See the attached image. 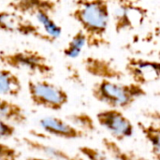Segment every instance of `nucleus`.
I'll list each match as a JSON object with an SVG mask.
<instances>
[{"mask_svg":"<svg viewBox=\"0 0 160 160\" xmlns=\"http://www.w3.org/2000/svg\"><path fill=\"white\" fill-rule=\"evenodd\" d=\"M148 15L149 10L141 0H112L111 21L117 35L139 29Z\"/></svg>","mask_w":160,"mask_h":160,"instance_id":"nucleus-5","label":"nucleus"},{"mask_svg":"<svg viewBox=\"0 0 160 160\" xmlns=\"http://www.w3.org/2000/svg\"><path fill=\"white\" fill-rule=\"evenodd\" d=\"M86 47V37L82 29H78L62 49V53L68 59L78 58Z\"/></svg>","mask_w":160,"mask_h":160,"instance_id":"nucleus-14","label":"nucleus"},{"mask_svg":"<svg viewBox=\"0 0 160 160\" xmlns=\"http://www.w3.org/2000/svg\"><path fill=\"white\" fill-rule=\"evenodd\" d=\"M82 66L87 74L99 80L121 81L126 76L113 60L105 57L87 55L82 58Z\"/></svg>","mask_w":160,"mask_h":160,"instance_id":"nucleus-10","label":"nucleus"},{"mask_svg":"<svg viewBox=\"0 0 160 160\" xmlns=\"http://www.w3.org/2000/svg\"><path fill=\"white\" fill-rule=\"evenodd\" d=\"M59 6V0H8L7 3L8 8L31 19L56 40L63 31L56 20Z\"/></svg>","mask_w":160,"mask_h":160,"instance_id":"nucleus-3","label":"nucleus"},{"mask_svg":"<svg viewBox=\"0 0 160 160\" xmlns=\"http://www.w3.org/2000/svg\"><path fill=\"white\" fill-rule=\"evenodd\" d=\"M22 91V83L13 70L0 66V97L17 98Z\"/></svg>","mask_w":160,"mask_h":160,"instance_id":"nucleus-13","label":"nucleus"},{"mask_svg":"<svg viewBox=\"0 0 160 160\" xmlns=\"http://www.w3.org/2000/svg\"><path fill=\"white\" fill-rule=\"evenodd\" d=\"M92 97L108 108L127 110L147 95L145 88L135 82L98 80L91 88Z\"/></svg>","mask_w":160,"mask_h":160,"instance_id":"nucleus-2","label":"nucleus"},{"mask_svg":"<svg viewBox=\"0 0 160 160\" xmlns=\"http://www.w3.org/2000/svg\"><path fill=\"white\" fill-rule=\"evenodd\" d=\"M0 32L20 35L52 44L55 38L48 35L37 22L9 8H0Z\"/></svg>","mask_w":160,"mask_h":160,"instance_id":"nucleus-7","label":"nucleus"},{"mask_svg":"<svg viewBox=\"0 0 160 160\" xmlns=\"http://www.w3.org/2000/svg\"><path fill=\"white\" fill-rule=\"evenodd\" d=\"M124 72L130 78L132 82L144 87L159 80V62L139 56H129L126 60Z\"/></svg>","mask_w":160,"mask_h":160,"instance_id":"nucleus-8","label":"nucleus"},{"mask_svg":"<svg viewBox=\"0 0 160 160\" xmlns=\"http://www.w3.org/2000/svg\"><path fill=\"white\" fill-rule=\"evenodd\" d=\"M112 0H73L69 16L79 24L86 37V47H108Z\"/></svg>","mask_w":160,"mask_h":160,"instance_id":"nucleus-1","label":"nucleus"},{"mask_svg":"<svg viewBox=\"0 0 160 160\" xmlns=\"http://www.w3.org/2000/svg\"><path fill=\"white\" fill-rule=\"evenodd\" d=\"M98 123L114 139L124 141L132 137L134 126L132 122L118 109H104L96 114Z\"/></svg>","mask_w":160,"mask_h":160,"instance_id":"nucleus-9","label":"nucleus"},{"mask_svg":"<svg viewBox=\"0 0 160 160\" xmlns=\"http://www.w3.org/2000/svg\"><path fill=\"white\" fill-rule=\"evenodd\" d=\"M27 143L30 145V147L36 151H38L44 155V157L48 159L51 160H73L70 156L68 155V153L61 151L55 147H52L51 145H46L43 143L36 142L33 141H28Z\"/></svg>","mask_w":160,"mask_h":160,"instance_id":"nucleus-15","label":"nucleus"},{"mask_svg":"<svg viewBox=\"0 0 160 160\" xmlns=\"http://www.w3.org/2000/svg\"><path fill=\"white\" fill-rule=\"evenodd\" d=\"M68 122L72 124L75 128L78 129L83 131V132H90L91 130L95 129L94 122L90 115L86 113H79V114H73L69 117Z\"/></svg>","mask_w":160,"mask_h":160,"instance_id":"nucleus-16","label":"nucleus"},{"mask_svg":"<svg viewBox=\"0 0 160 160\" xmlns=\"http://www.w3.org/2000/svg\"><path fill=\"white\" fill-rule=\"evenodd\" d=\"M0 65L11 70L23 71L31 76L49 79L53 74V66L49 58L35 49L0 51Z\"/></svg>","mask_w":160,"mask_h":160,"instance_id":"nucleus-4","label":"nucleus"},{"mask_svg":"<svg viewBox=\"0 0 160 160\" xmlns=\"http://www.w3.org/2000/svg\"><path fill=\"white\" fill-rule=\"evenodd\" d=\"M39 127L47 134L64 140H79L86 133L75 128L68 121L56 116H46L39 120Z\"/></svg>","mask_w":160,"mask_h":160,"instance_id":"nucleus-11","label":"nucleus"},{"mask_svg":"<svg viewBox=\"0 0 160 160\" xmlns=\"http://www.w3.org/2000/svg\"><path fill=\"white\" fill-rule=\"evenodd\" d=\"M26 88L32 104L46 110L61 111L69 100L68 94L63 87L47 79H29Z\"/></svg>","mask_w":160,"mask_h":160,"instance_id":"nucleus-6","label":"nucleus"},{"mask_svg":"<svg viewBox=\"0 0 160 160\" xmlns=\"http://www.w3.org/2000/svg\"><path fill=\"white\" fill-rule=\"evenodd\" d=\"M82 153L91 160H109L108 158L100 153L99 151L96 150V149H92V148H82Z\"/></svg>","mask_w":160,"mask_h":160,"instance_id":"nucleus-20","label":"nucleus"},{"mask_svg":"<svg viewBox=\"0 0 160 160\" xmlns=\"http://www.w3.org/2000/svg\"><path fill=\"white\" fill-rule=\"evenodd\" d=\"M16 128L5 121L0 120V141L8 140L15 135Z\"/></svg>","mask_w":160,"mask_h":160,"instance_id":"nucleus-19","label":"nucleus"},{"mask_svg":"<svg viewBox=\"0 0 160 160\" xmlns=\"http://www.w3.org/2000/svg\"><path fill=\"white\" fill-rule=\"evenodd\" d=\"M26 160H51L46 158H37V157H31V158H26Z\"/></svg>","mask_w":160,"mask_h":160,"instance_id":"nucleus-21","label":"nucleus"},{"mask_svg":"<svg viewBox=\"0 0 160 160\" xmlns=\"http://www.w3.org/2000/svg\"><path fill=\"white\" fill-rule=\"evenodd\" d=\"M0 120L14 127L22 126L26 123L27 115L20 104L0 97Z\"/></svg>","mask_w":160,"mask_h":160,"instance_id":"nucleus-12","label":"nucleus"},{"mask_svg":"<svg viewBox=\"0 0 160 160\" xmlns=\"http://www.w3.org/2000/svg\"><path fill=\"white\" fill-rule=\"evenodd\" d=\"M144 134H146V137L149 141V142L152 145L154 154L158 158L159 156V129L155 128L154 127H150L147 128H144Z\"/></svg>","mask_w":160,"mask_h":160,"instance_id":"nucleus-17","label":"nucleus"},{"mask_svg":"<svg viewBox=\"0 0 160 160\" xmlns=\"http://www.w3.org/2000/svg\"><path fill=\"white\" fill-rule=\"evenodd\" d=\"M0 160H21V158L15 148L0 142Z\"/></svg>","mask_w":160,"mask_h":160,"instance_id":"nucleus-18","label":"nucleus"}]
</instances>
